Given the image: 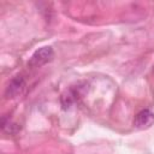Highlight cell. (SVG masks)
Returning <instances> with one entry per match:
<instances>
[{
  "mask_svg": "<svg viewBox=\"0 0 154 154\" xmlns=\"http://www.w3.org/2000/svg\"><path fill=\"white\" fill-rule=\"evenodd\" d=\"M54 53H53V49L52 47L49 46H46V47H42L40 49H37L30 58L28 65L30 67H40L45 64H47L48 61L52 60Z\"/></svg>",
  "mask_w": 154,
  "mask_h": 154,
  "instance_id": "cell-1",
  "label": "cell"
},
{
  "mask_svg": "<svg viewBox=\"0 0 154 154\" xmlns=\"http://www.w3.org/2000/svg\"><path fill=\"white\" fill-rule=\"evenodd\" d=\"M24 88H25V79L23 78V76L17 75L7 84V87L5 89V96L7 99L17 97L23 93Z\"/></svg>",
  "mask_w": 154,
  "mask_h": 154,
  "instance_id": "cell-2",
  "label": "cell"
},
{
  "mask_svg": "<svg viewBox=\"0 0 154 154\" xmlns=\"http://www.w3.org/2000/svg\"><path fill=\"white\" fill-rule=\"evenodd\" d=\"M154 124V112L146 108L140 111L134 119V125L137 129H148Z\"/></svg>",
  "mask_w": 154,
  "mask_h": 154,
  "instance_id": "cell-3",
  "label": "cell"
},
{
  "mask_svg": "<svg viewBox=\"0 0 154 154\" xmlns=\"http://www.w3.org/2000/svg\"><path fill=\"white\" fill-rule=\"evenodd\" d=\"M1 129H2V131L7 132V134H14L18 130V125L14 124V123H12L10 120V118L4 117L1 119Z\"/></svg>",
  "mask_w": 154,
  "mask_h": 154,
  "instance_id": "cell-4",
  "label": "cell"
}]
</instances>
